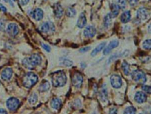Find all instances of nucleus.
<instances>
[{
    "mask_svg": "<svg viewBox=\"0 0 151 114\" xmlns=\"http://www.w3.org/2000/svg\"><path fill=\"white\" fill-rule=\"evenodd\" d=\"M42 59L41 56L38 54H33L30 57L25 58L23 60V64L24 66L29 69H34L37 65L41 64Z\"/></svg>",
    "mask_w": 151,
    "mask_h": 114,
    "instance_id": "nucleus-1",
    "label": "nucleus"
},
{
    "mask_svg": "<svg viewBox=\"0 0 151 114\" xmlns=\"http://www.w3.org/2000/svg\"><path fill=\"white\" fill-rule=\"evenodd\" d=\"M52 82L55 87H61L65 85L67 82V77L65 73L62 70L53 73L52 75Z\"/></svg>",
    "mask_w": 151,
    "mask_h": 114,
    "instance_id": "nucleus-2",
    "label": "nucleus"
},
{
    "mask_svg": "<svg viewBox=\"0 0 151 114\" xmlns=\"http://www.w3.org/2000/svg\"><path fill=\"white\" fill-rule=\"evenodd\" d=\"M38 81V76L34 73H27L23 77V84L26 88H30Z\"/></svg>",
    "mask_w": 151,
    "mask_h": 114,
    "instance_id": "nucleus-3",
    "label": "nucleus"
},
{
    "mask_svg": "<svg viewBox=\"0 0 151 114\" xmlns=\"http://www.w3.org/2000/svg\"><path fill=\"white\" fill-rule=\"evenodd\" d=\"M131 76L132 79L138 84H144L146 81V76L145 73L141 70H134L132 73Z\"/></svg>",
    "mask_w": 151,
    "mask_h": 114,
    "instance_id": "nucleus-4",
    "label": "nucleus"
},
{
    "mask_svg": "<svg viewBox=\"0 0 151 114\" xmlns=\"http://www.w3.org/2000/svg\"><path fill=\"white\" fill-rule=\"evenodd\" d=\"M110 83L114 88L118 89L122 86V80L118 75H113L110 77Z\"/></svg>",
    "mask_w": 151,
    "mask_h": 114,
    "instance_id": "nucleus-5",
    "label": "nucleus"
},
{
    "mask_svg": "<svg viewBox=\"0 0 151 114\" xmlns=\"http://www.w3.org/2000/svg\"><path fill=\"white\" fill-rule=\"evenodd\" d=\"M72 80L73 85L77 88H79L83 84V77L80 73L77 72L73 75Z\"/></svg>",
    "mask_w": 151,
    "mask_h": 114,
    "instance_id": "nucleus-6",
    "label": "nucleus"
},
{
    "mask_svg": "<svg viewBox=\"0 0 151 114\" xmlns=\"http://www.w3.org/2000/svg\"><path fill=\"white\" fill-rule=\"evenodd\" d=\"M20 104V101L15 97H11L7 101V106L11 111H15L18 108Z\"/></svg>",
    "mask_w": 151,
    "mask_h": 114,
    "instance_id": "nucleus-7",
    "label": "nucleus"
},
{
    "mask_svg": "<svg viewBox=\"0 0 151 114\" xmlns=\"http://www.w3.org/2000/svg\"><path fill=\"white\" fill-rule=\"evenodd\" d=\"M7 31L10 36L14 37L19 33V27L15 23H11L8 26Z\"/></svg>",
    "mask_w": 151,
    "mask_h": 114,
    "instance_id": "nucleus-8",
    "label": "nucleus"
},
{
    "mask_svg": "<svg viewBox=\"0 0 151 114\" xmlns=\"http://www.w3.org/2000/svg\"><path fill=\"white\" fill-rule=\"evenodd\" d=\"M96 33V30L94 26H88L85 31H84V35L88 38H92L95 36Z\"/></svg>",
    "mask_w": 151,
    "mask_h": 114,
    "instance_id": "nucleus-9",
    "label": "nucleus"
},
{
    "mask_svg": "<svg viewBox=\"0 0 151 114\" xmlns=\"http://www.w3.org/2000/svg\"><path fill=\"white\" fill-rule=\"evenodd\" d=\"M119 44V43L117 40H113L105 48V49L103 51V54L105 55H109L110 53L111 50H112L113 49H114V48H116V47L118 46Z\"/></svg>",
    "mask_w": 151,
    "mask_h": 114,
    "instance_id": "nucleus-10",
    "label": "nucleus"
},
{
    "mask_svg": "<svg viewBox=\"0 0 151 114\" xmlns=\"http://www.w3.org/2000/svg\"><path fill=\"white\" fill-rule=\"evenodd\" d=\"M148 15V10L146 8L141 7L138 9L137 11V17L139 20H145L147 19Z\"/></svg>",
    "mask_w": 151,
    "mask_h": 114,
    "instance_id": "nucleus-11",
    "label": "nucleus"
},
{
    "mask_svg": "<svg viewBox=\"0 0 151 114\" xmlns=\"http://www.w3.org/2000/svg\"><path fill=\"white\" fill-rule=\"evenodd\" d=\"M147 99L146 95L142 92H138L135 94V100L139 104H142L146 102Z\"/></svg>",
    "mask_w": 151,
    "mask_h": 114,
    "instance_id": "nucleus-12",
    "label": "nucleus"
},
{
    "mask_svg": "<svg viewBox=\"0 0 151 114\" xmlns=\"http://www.w3.org/2000/svg\"><path fill=\"white\" fill-rule=\"evenodd\" d=\"M87 23V19L86 17V15L84 13H81L78 18L77 21V26L80 28H82L86 26Z\"/></svg>",
    "mask_w": 151,
    "mask_h": 114,
    "instance_id": "nucleus-13",
    "label": "nucleus"
},
{
    "mask_svg": "<svg viewBox=\"0 0 151 114\" xmlns=\"http://www.w3.org/2000/svg\"><path fill=\"white\" fill-rule=\"evenodd\" d=\"M12 76V70L11 68H7L4 69L1 73V78L4 80H10Z\"/></svg>",
    "mask_w": 151,
    "mask_h": 114,
    "instance_id": "nucleus-14",
    "label": "nucleus"
},
{
    "mask_svg": "<svg viewBox=\"0 0 151 114\" xmlns=\"http://www.w3.org/2000/svg\"><path fill=\"white\" fill-rule=\"evenodd\" d=\"M44 12L40 8H36L32 12V17L36 21H40L43 19Z\"/></svg>",
    "mask_w": 151,
    "mask_h": 114,
    "instance_id": "nucleus-15",
    "label": "nucleus"
},
{
    "mask_svg": "<svg viewBox=\"0 0 151 114\" xmlns=\"http://www.w3.org/2000/svg\"><path fill=\"white\" fill-rule=\"evenodd\" d=\"M54 14L55 16L57 18H60L63 15V12H64V10L63 7H61V6L59 4L57 3L54 5Z\"/></svg>",
    "mask_w": 151,
    "mask_h": 114,
    "instance_id": "nucleus-16",
    "label": "nucleus"
},
{
    "mask_svg": "<svg viewBox=\"0 0 151 114\" xmlns=\"http://www.w3.org/2000/svg\"><path fill=\"white\" fill-rule=\"evenodd\" d=\"M50 30L54 31L55 30L54 26L52 23H44L41 26V31L43 32H47Z\"/></svg>",
    "mask_w": 151,
    "mask_h": 114,
    "instance_id": "nucleus-17",
    "label": "nucleus"
},
{
    "mask_svg": "<svg viewBox=\"0 0 151 114\" xmlns=\"http://www.w3.org/2000/svg\"><path fill=\"white\" fill-rule=\"evenodd\" d=\"M131 19V14L129 11H126L123 12L121 16V21L125 24L129 22Z\"/></svg>",
    "mask_w": 151,
    "mask_h": 114,
    "instance_id": "nucleus-18",
    "label": "nucleus"
},
{
    "mask_svg": "<svg viewBox=\"0 0 151 114\" xmlns=\"http://www.w3.org/2000/svg\"><path fill=\"white\" fill-rule=\"evenodd\" d=\"M119 10L120 8L119 7L118 5L116 4H113L111 6V12L110 13L111 17L113 18H114L117 17V15L119 13Z\"/></svg>",
    "mask_w": 151,
    "mask_h": 114,
    "instance_id": "nucleus-19",
    "label": "nucleus"
},
{
    "mask_svg": "<svg viewBox=\"0 0 151 114\" xmlns=\"http://www.w3.org/2000/svg\"><path fill=\"white\" fill-rule=\"evenodd\" d=\"M106 43V42H103V43H101L100 44H99L94 49L92 52L91 53V55L92 56H96L97 53H99L100 52H101L103 49V48L105 47Z\"/></svg>",
    "mask_w": 151,
    "mask_h": 114,
    "instance_id": "nucleus-20",
    "label": "nucleus"
},
{
    "mask_svg": "<svg viewBox=\"0 0 151 114\" xmlns=\"http://www.w3.org/2000/svg\"><path fill=\"white\" fill-rule=\"evenodd\" d=\"M100 97L103 102L106 101L108 99V92L106 87L105 85H103V86L102 87V89L100 91Z\"/></svg>",
    "mask_w": 151,
    "mask_h": 114,
    "instance_id": "nucleus-21",
    "label": "nucleus"
},
{
    "mask_svg": "<svg viewBox=\"0 0 151 114\" xmlns=\"http://www.w3.org/2000/svg\"><path fill=\"white\" fill-rule=\"evenodd\" d=\"M51 106L54 109H59L61 106V101L59 98H54L52 101Z\"/></svg>",
    "mask_w": 151,
    "mask_h": 114,
    "instance_id": "nucleus-22",
    "label": "nucleus"
},
{
    "mask_svg": "<svg viewBox=\"0 0 151 114\" xmlns=\"http://www.w3.org/2000/svg\"><path fill=\"white\" fill-rule=\"evenodd\" d=\"M50 88V85L47 80H44L41 83L39 86V91L40 92H46L49 90Z\"/></svg>",
    "mask_w": 151,
    "mask_h": 114,
    "instance_id": "nucleus-23",
    "label": "nucleus"
},
{
    "mask_svg": "<svg viewBox=\"0 0 151 114\" xmlns=\"http://www.w3.org/2000/svg\"><path fill=\"white\" fill-rule=\"evenodd\" d=\"M112 17H111V15L110 13L108 14L104 19V26L106 28H109L112 23Z\"/></svg>",
    "mask_w": 151,
    "mask_h": 114,
    "instance_id": "nucleus-24",
    "label": "nucleus"
},
{
    "mask_svg": "<svg viewBox=\"0 0 151 114\" xmlns=\"http://www.w3.org/2000/svg\"><path fill=\"white\" fill-rule=\"evenodd\" d=\"M67 16L69 17H73L76 14V11L74 8L72 7H69L66 10V12Z\"/></svg>",
    "mask_w": 151,
    "mask_h": 114,
    "instance_id": "nucleus-25",
    "label": "nucleus"
},
{
    "mask_svg": "<svg viewBox=\"0 0 151 114\" xmlns=\"http://www.w3.org/2000/svg\"><path fill=\"white\" fill-rule=\"evenodd\" d=\"M38 99V96L36 93H32L28 98V102L30 104H35Z\"/></svg>",
    "mask_w": 151,
    "mask_h": 114,
    "instance_id": "nucleus-26",
    "label": "nucleus"
},
{
    "mask_svg": "<svg viewBox=\"0 0 151 114\" xmlns=\"http://www.w3.org/2000/svg\"><path fill=\"white\" fill-rule=\"evenodd\" d=\"M122 68L124 73L128 76L129 75V65L126 61H123L122 64Z\"/></svg>",
    "mask_w": 151,
    "mask_h": 114,
    "instance_id": "nucleus-27",
    "label": "nucleus"
},
{
    "mask_svg": "<svg viewBox=\"0 0 151 114\" xmlns=\"http://www.w3.org/2000/svg\"><path fill=\"white\" fill-rule=\"evenodd\" d=\"M136 108L133 106L126 108L124 111V114H136Z\"/></svg>",
    "mask_w": 151,
    "mask_h": 114,
    "instance_id": "nucleus-28",
    "label": "nucleus"
},
{
    "mask_svg": "<svg viewBox=\"0 0 151 114\" xmlns=\"http://www.w3.org/2000/svg\"><path fill=\"white\" fill-rule=\"evenodd\" d=\"M143 47L146 50H151V39L144 41L143 43Z\"/></svg>",
    "mask_w": 151,
    "mask_h": 114,
    "instance_id": "nucleus-29",
    "label": "nucleus"
},
{
    "mask_svg": "<svg viewBox=\"0 0 151 114\" xmlns=\"http://www.w3.org/2000/svg\"><path fill=\"white\" fill-rule=\"evenodd\" d=\"M61 64L62 65H64V66H65L70 67L73 65V61L70 60H68V59H64L61 61Z\"/></svg>",
    "mask_w": 151,
    "mask_h": 114,
    "instance_id": "nucleus-30",
    "label": "nucleus"
},
{
    "mask_svg": "<svg viewBox=\"0 0 151 114\" xmlns=\"http://www.w3.org/2000/svg\"><path fill=\"white\" fill-rule=\"evenodd\" d=\"M118 6L122 10L125 9L126 7V0H119Z\"/></svg>",
    "mask_w": 151,
    "mask_h": 114,
    "instance_id": "nucleus-31",
    "label": "nucleus"
},
{
    "mask_svg": "<svg viewBox=\"0 0 151 114\" xmlns=\"http://www.w3.org/2000/svg\"><path fill=\"white\" fill-rule=\"evenodd\" d=\"M6 27V21L4 19H0V31H4Z\"/></svg>",
    "mask_w": 151,
    "mask_h": 114,
    "instance_id": "nucleus-32",
    "label": "nucleus"
},
{
    "mask_svg": "<svg viewBox=\"0 0 151 114\" xmlns=\"http://www.w3.org/2000/svg\"><path fill=\"white\" fill-rule=\"evenodd\" d=\"M142 89L144 92L148 93H150L151 94V86H146V85H144L142 86Z\"/></svg>",
    "mask_w": 151,
    "mask_h": 114,
    "instance_id": "nucleus-33",
    "label": "nucleus"
},
{
    "mask_svg": "<svg viewBox=\"0 0 151 114\" xmlns=\"http://www.w3.org/2000/svg\"><path fill=\"white\" fill-rule=\"evenodd\" d=\"M41 46L42 47L44 48V49L47 52H50V51H51V48H50V47L47 45V44H46L44 43H41Z\"/></svg>",
    "mask_w": 151,
    "mask_h": 114,
    "instance_id": "nucleus-34",
    "label": "nucleus"
},
{
    "mask_svg": "<svg viewBox=\"0 0 151 114\" xmlns=\"http://www.w3.org/2000/svg\"><path fill=\"white\" fill-rule=\"evenodd\" d=\"M90 47H83L81 48V49H80V52L81 53H85L88 51H89L90 49Z\"/></svg>",
    "mask_w": 151,
    "mask_h": 114,
    "instance_id": "nucleus-35",
    "label": "nucleus"
},
{
    "mask_svg": "<svg viewBox=\"0 0 151 114\" xmlns=\"http://www.w3.org/2000/svg\"><path fill=\"white\" fill-rule=\"evenodd\" d=\"M19 3L21 5L25 6V5H26L28 3V2L30 1V0H19Z\"/></svg>",
    "mask_w": 151,
    "mask_h": 114,
    "instance_id": "nucleus-36",
    "label": "nucleus"
},
{
    "mask_svg": "<svg viewBox=\"0 0 151 114\" xmlns=\"http://www.w3.org/2000/svg\"><path fill=\"white\" fill-rule=\"evenodd\" d=\"M117 109L115 108H113L110 109L109 111V114H117Z\"/></svg>",
    "mask_w": 151,
    "mask_h": 114,
    "instance_id": "nucleus-37",
    "label": "nucleus"
},
{
    "mask_svg": "<svg viewBox=\"0 0 151 114\" xmlns=\"http://www.w3.org/2000/svg\"><path fill=\"white\" fill-rule=\"evenodd\" d=\"M139 0H129V3L131 6H135L137 4Z\"/></svg>",
    "mask_w": 151,
    "mask_h": 114,
    "instance_id": "nucleus-38",
    "label": "nucleus"
},
{
    "mask_svg": "<svg viewBox=\"0 0 151 114\" xmlns=\"http://www.w3.org/2000/svg\"><path fill=\"white\" fill-rule=\"evenodd\" d=\"M0 10L2 11L3 12H7V8H6V7H4V6L3 4H0Z\"/></svg>",
    "mask_w": 151,
    "mask_h": 114,
    "instance_id": "nucleus-39",
    "label": "nucleus"
},
{
    "mask_svg": "<svg viewBox=\"0 0 151 114\" xmlns=\"http://www.w3.org/2000/svg\"><path fill=\"white\" fill-rule=\"evenodd\" d=\"M74 105H76V108H79V107H80L81 106V102L79 99H77L76 100L75 102H74Z\"/></svg>",
    "mask_w": 151,
    "mask_h": 114,
    "instance_id": "nucleus-40",
    "label": "nucleus"
},
{
    "mask_svg": "<svg viewBox=\"0 0 151 114\" xmlns=\"http://www.w3.org/2000/svg\"><path fill=\"white\" fill-rule=\"evenodd\" d=\"M0 114H7V112L4 109H0Z\"/></svg>",
    "mask_w": 151,
    "mask_h": 114,
    "instance_id": "nucleus-41",
    "label": "nucleus"
},
{
    "mask_svg": "<svg viewBox=\"0 0 151 114\" xmlns=\"http://www.w3.org/2000/svg\"><path fill=\"white\" fill-rule=\"evenodd\" d=\"M148 30L149 33L151 35V23L148 26Z\"/></svg>",
    "mask_w": 151,
    "mask_h": 114,
    "instance_id": "nucleus-42",
    "label": "nucleus"
},
{
    "mask_svg": "<svg viewBox=\"0 0 151 114\" xmlns=\"http://www.w3.org/2000/svg\"><path fill=\"white\" fill-rule=\"evenodd\" d=\"M4 1H5L6 2H7V1H8V0H4Z\"/></svg>",
    "mask_w": 151,
    "mask_h": 114,
    "instance_id": "nucleus-43",
    "label": "nucleus"
},
{
    "mask_svg": "<svg viewBox=\"0 0 151 114\" xmlns=\"http://www.w3.org/2000/svg\"><path fill=\"white\" fill-rule=\"evenodd\" d=\"M13 1H16V0H13Z\"/></svg>",
    "mask_w": 151,
    "mask_h": 114,
    "instance_id": "nucleus-44",
    "label": "nucleus"
},
{
    "mask_svg": "<svg viewBox=\"0 0 151 114\" xmlns=\"http://www.w3.org/2000/svg\"><path fill=\"white\" fill-rule=\"evenodd\" d=\"M0 85H1V82H0Z\"/></svg>",
    "mask_w": 151,
    "mask_h": 114,
    "instance_id": "nucleus-45",
    "label": "nucleus"
},
{
    "mask_svg": "<svg viewBox=\"0 0 151 114\" xmlns=\"http://www.w3.org/2000/svg\"><path fill=\"white\" fill-rule=\"evenodd\" d=\"M140 114H143V113H140Z\"/></svg>",
    "mask_w": 151,
    "mask_h": 114,
    "instance_id": "nucleus-46",
    "label": "nucleus"
}]
</instances>
